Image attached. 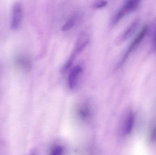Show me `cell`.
<instances>
[{"instance_id":"obj_1","label":"cell","mask_w":156,"mask_h":155,"mask_svg":"<svg viewBox=\"0 0 156 155\" xmlns=\"http://www.w3.org/2000/svg\"><path fill=\"white\" fill-rule=\"evenodd\" d=\"M141 2V0H126L122 6L113 18L112 24H116L125 16L136 11L139 7Z\"/></svg>"},{"instance_id":"obj_2","label":"cell","mask_w":156,"mask_h":155,"mask_svg":"<svg viewBox=\"0 0 156 155\" xmlns=\"http://www.w3.org/2000/svg\"><path fill=\"white\" fill-rule=\"evenodd\" d=\"M148 27L147 25H144L140 30L139 32L137 34V35L134 38L133 40L131 42L127 48V50L126 51L122 60L120 62L119 66L122 65L127 60V58L130 56L131 54L134 52L135 50L138 47V45L141 44L142 41L144 38L145 36L146 35L148 31Z\"/></svg>"},{"instance_id":"obj_3","label":"cell","mask_w":156,"mask_h":155,"mask_svg":"<svg viewBox=\"0 0 156 155\" xmlns=\"http://www.w3.org/2000/svg\"><path fill=\"white\" fill-rule=\"evenodd\" d=\"M140 24V19L139 18L134 20L124 31L121 34V35L117 38L115 42L116 44L118 45L122 44L131 38L136 32Z\"/></svg>"},{"instance_id":"obj_4","label":"cell","mask_w":156,"mask_h":155,"mask_svg":"<svg viewBox=\"0 0 156 155\" xmlns=\"http://www.w3.org/2000/svg\"><path fill=\"white\" fill-rule=\"evenodd\" d=\"M23 11L21 3L17 2L13 5L12 9V17L11 28L16 30L20 26L23 18Z\"/></svg>"},{"instance_id":"obj_5","label":"cell","mask_w":156,"mask_h":155,"mask_svg":"<svg viewBox=\"0 0 156 155\" xmlns=\"http://www.w3.org/2000/svg\"><path fill=\"white\" fill-rule=\"evenodd\" d=\"M135 122V115L132 110H129L126 113L123 121L122 125V133L123 135L128 136L132 133Z\"/></svg>"},{"instance_id":"obj_6","label":"cell","mask_w":156,"mask_h":155,"mask_svg":"<svg viewBox=\"0 0 156 155\" xmlns=\"http://www.w3.org/2000/svg\"><path fill=\"white\" fill-rule=\"evenodd\" d=\"M89 42V36L84 32H82L78 36L75 45V49L71 56L76 57L77 55L80 53L86 47Z\"/></svg>"},{"instance_id":"obj_7","label":"cell","mask_w":156,"mask_h":155,"mask_svg":"<svg viewBox=\"0 0 156 155\" xmlns=\"http://www.w3.org/2000/svg\"><path fill=\"white\" fill-rule=\"evenodd\" d=\"M82 72V67L80 66H76L70 72L69 76L68 86L70 89H74L76 86Z\"/></svg>"},{"instance_id":"obj_8","label":"cell","mask_w":156,"mask_h":155,"mask_svg":"<svg viewBox=\"0 0 156 155\" xmlns=\"http://www.w3.org/2000/svg\"><path fill=\"white\" fill-rule=\"evenodd\" d=\"M91 114V111L90 106L87 104H83L79 106L77 110V115L81 121H88Z\"/></svg>"},{"instance_id":"obj_9","label":"cell","mask_w":156,"mask_h":155,"mask_svg":"<svg viewBox=\"0 0 156 155\" xmlns=\"http://www.w3.org/2000/svg\"><path fill=\"white\" fill-rule=\"evenodd\" d=\"M80 18V14L79 13L76 12L72 14L62 26V31L66 32L71 30L78 23Z\"/></svg>"},{"instance_id":"obj_10","label":"cell","mask_w":156,"mask_h":155,"mask_svg":"<svg viewBox=\"0 0 156 155\" xmlns=\"http://www.w3.org/2000/svg\"><path fill=\"white\" fill-rule=\"evenodd\" d=\"M106 0H95L94 2L93 7L95 9L103 8L107 5Z\"/></svg>"},{"instance_id":"obj_11","label":"cell","mask_w":156,"mask_h":155,"mask_svg":"<svg viewBox=\"0 0 156 155\" xmlns=\"http://www.w3.org/2000/svg\"><path fill=\"white\" fill-rule=\"evenodd\" d=\"M63 152V148L60 146H56L52 148L51 154L55 155H60Z\"/></svg>"},{"instance_id":"obj_12","label":"cell","mask_w":156,"mask_h":155,"mask_svg":"<svg viewBox=\"0 0 156 155\" xmlns=\"http://www.w3.org/2000/svg\"><path fill=\"white\" fill-rule=\"evenodd\" d=\"M150 141L153 143L156 142V125L152 129L150 133Z\"/></svg>"},{"instance_id":"obj_13","label":"cell","mask_w":156,"mask_h":155,"mask_svg":"<svg viewBox=\"0 0 156 155\" xmlns=\"http://www.w3.org/2000/svg\"><path fill=\"white\" fill-rule=\"evenodd\" d=\"M152 44H153V47L154 50L156 52V30L153 35Z\"/></svg>"}]
</instances>
